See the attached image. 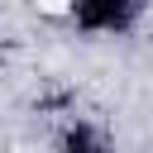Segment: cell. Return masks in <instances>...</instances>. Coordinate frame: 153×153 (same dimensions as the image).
Listing matches in <instances>:
<instances>
[{
    "instance_id": "1",
    "label": "cell",
    "mask_w": 153,
    "mask_h": 153,
    "mask_svg": "<svg viewBox=\"0 0 153 153\" xmlns=\"http://www.w3.org/2000/svg\"><path fill=\"white\" fill-rule=\"evenodd\" d=\"M148 10H153V0H67L62 24L86 43H120V38L139 33Z\"/></svg>"
},
{
    "instance_id": "2",
    "label": "cell",
    "mask_w": 153,
    "mask_h": 153,
    "mask_svg": "<svg viewBox=\"0 0 153 153\" xmlns=\"http://www.w3.org/2000/svg\"><path fill=\"white\" fill-rule=\"evenodd\" d=\"M48 153H115V143L91 124V120H72L57 129V139L48 143Z\"/></svg>"
}]
</instances>
